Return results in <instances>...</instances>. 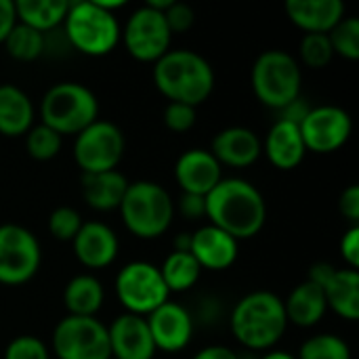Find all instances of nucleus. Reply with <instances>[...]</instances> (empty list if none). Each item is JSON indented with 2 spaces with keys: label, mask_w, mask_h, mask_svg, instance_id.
I'll return each instance as SVG.
<instances>
[{
  "label": "nucleus",
  "mask_w": 359,
  "mask_h": 359,
  "mask_svg": "<svg viewBox=\"0 0 359 359\" xmlns=\"http://www.w3.org/2000/svg\"><path fill=\"white\" fill-rule=\"evenodd\" d=\"M206 217L210 225L223 229L233 240L257 236L267 219L261 191L244 179H221L206 196Z\"/></svg>",
  "instance_id": "obj_1"
},
{
  "label": "nucleus",
  "mask_w": 359,
  "mask_h": 359,
  "mask_svg": "<svg viewBox=\"0 0 359 359\" xmlns=\"http://www.w3.org/2000/svg\"><path fill=\"white\" fill-rule=\"evenodd\" d=\"M156 88L170 103L200 105L215 88V72L210 63L194 50H168L154 65Z\"/></svg>",
  "instance_id": "obj_2"
},
{
  "label": "nucleus",
  "mask_w": 359,
  "mask_h": 359,
  "mask_svg": "<svg viewBox=\"0 0 359 359\" xmlns=\"http://www.w3.org/2000/svg\"><path fill=\"white\" fill-rule=\"evenodd\" d=\"M284 301L273 292H250L231 311V332L240 345L252 351L271 349L286 332Z\"/></svg>",
  "instance_id": "obj_3"
},
{
  "label": "nucleus",
  "mask_w": 359,
  "mask_h": 359,
  "mask_svg": "<svg viewBox=\"0 0 359 359\" xmlns=\"http://www.w3.org/2000/svg\"><path fill=\"white\" fill-rule=\"evenodd\" d=\"M120 212L126 229L133 236L141 240H154L168 231L175 204L162 185L151 181H137L128 185L120 204Z\"/></svg>",
  "instance_id": "obj_4"
},
{
  "label": "nucleus",
  "mask_w": 359,
  "mask_h": 359,
  "mask_svg": "<svg viewBox=\"0 0 359 359\" xmlns=\"http://www.w3.org/2000/svg\"><path fill=\"white\" fill-rule=\"evenodd\" d=\"M63 27L69 46L88 57H103L120 42V25L116 15L101 8L95 0L69 4Z\"/></svg>",
  "instance_id": "obj_5"
},
{
  "label": "nucleus",
  "mask_w": 359,
  "mask_h": 359,
  "mask_svg": "<svg viewBox=\"0 0 359 359\" xmlns=\"http://www.w3.org/2000/svg\"><path fill=\"white\" fill-rule=\"evenodd\" d=\"M42 124L57 135H80L99 116V101L90 88L78 82H61L42 99Z\"/></svg>",
  "instance_id": "obj_6"
},
{
  "label": "nucleus",
  "mask_w": 359,
  "mask_h": 359,
  "mask_svg": "<svg viewBox=\"0 0 359 359\" xmlns=\"http://www.w3.org/2000/svg\"><path fill=\"white\" fill-rule=\"evenodd\" d=\"M301 67L286 50L263 53L255 61L250 74L257 99L271 109H284L297 101L301 97Z\"/></svg>",
  "instance_id": "obj_7"
},
{
  "label": "nucleus",
  "mask_w": 359,
  "mask_h": 359,
  "mask_svg": "<svg viewBox=\"0 0 359 359\" xmlns=\"http://www.w3.org/2000/svg\"><path fill=\"white\" fill-rule=\"evenodd\" d=\"M116 294L118 301L128 309L133 316H149L158 307H162L170 292L162 280L160 267L135 261L128 263L116 278Z\"/></svg>",
  "instance_id": "obj_8"
},
{
  "label": "nucleus",
  "mask_w": 359,
  "mask_h": 359,
  "mask_svg": "<svg viewBox=\"0 0 359 359\" xmlns=\"http://www.w3.org/2000/svg\"><path fill=\"white\" fill-rule=\"evenodd\" d=\"M124 149L126 141L122 130L111 122L97 120L80 135H76L74 158L82 168V175H95L116 170L124 158Z\"/></svg>",
  "instance_id": "obj_9"
},
{
  "label": "nucleus",
  "mask_w": 359,
  "mask_h": 359,
  "mask_svg": "<svg viewBox=\"0 0 359 359\" xmlns=\"http://www.w3.org/2000/svg\"><path fill=\"white\" fill-rule=\"evenodd\" d=\"M53 349L59 359H109L107 328L95 318H63L53 332Z\"/></svg>",
  "instance_id": "obj_10"
},
{
  "label": "nucleus",
  "mask_w": 359,
  "mask_h": 359,
  "mask_svg": "<svg viewBox=\"0 0 359 359\" xmlns=\"http://www.w3.org/2000/svg\"><path fill=\"white\" fill-rule=\"evenodd\" d=\"M42 252L36 236L19 225L0 227V284L19 286L40 269Z\"/></svg>",
  "instance_id": "obj_11"
},
{
  "label": "nucleus",
  "mask_w": 359,
  "mask_h": 359,
  "mask_svg": "<svg viewBox=\"0 0 359 359\" xmlns=\"http://www.w3.org/2000/svg\"><path fill=\"white\" fill-rule=\"evenodd\" d=\"M172 34L164 19V13L141 6L137 8L124 27V46L126 50L143 63H156L170 50Z\"/></svg>",
  "instance_id": "obj_12"
},
{
  "label": "nucleus",
  "mask_w": 359,
  "mask_h": 359,
  "mask_svg": "<svg viewBox=\"0 0 359 359\" xmlns=\"http://www.w3.org/2000/svg\"><path fill=\"white\" fill-rule=\"evenodd\" d=\"M351 128L349 114L337 105L313 107L299 124L305 149L313 154H332L341 149L349 141Z\"/></svg>",
  "instance_id": "obj_13"
},
{
  "label": "nucleus",
  "mask_w": 359,
  "mask_h": 359,
  "mask_svg": "<svg viewBox=\"0 0 359 359\" xmlns=\"http://www.w3.org/2000/svg\"><path fill=\"white\" fill-rule=\"evenodd\" d=\"M309 282L324 290L326 305L343 320L359 318V273L355 269H334L330 263H316L309 269Z\"/></svg>",
  "instance_id": "obj_14"
},
{
  "label": "nucleus",
  "mask_w": 359,
  "mask_h": 359,
  "mask_svg": "<svg viewBox=\"0 0 359 359\" xmlns=\"http://www.w3.org/2000/svg\"><path fill=\"white\" fill-rule=\"evenodd\" d=\"M147 326L156 349L177 353L185 349L194 334V320L189 311L177 303L166 301L154 313L147 316Z\"/></svg>",
  "instance_id": "obj_15"
},
{
  "label": "nucleus",
  "mask_w": 359,
  "mask_h": 359,
  "mask_svg": "<svg viewBox=\"0 0 359 359\" xmlns=\"http://www.w3.org/2000/svg\"><path fill=\"white\" fill-rule=\"evenodd\" d=\"M107 334L114 359H151L156 353L147 320L141 316L124 313L116 318L107 328Z\"/></svg>",
  "instance_id": "obj_16"
},
{
  "label": "nucleus",
  "mask_w": 359,
  "mask_h": 359,
  "mask_svg": "<svg viewBox=\"0 0 359 359\" xmlns=\"http://www.w3.org/2000/svg\"><path fill=\"white\" fill-rule=\"evenodd\" d=\"M177 183L181 185L183 194L194 196H208L223 179L221 164L215 156L206 149H189L185 151L175 166Z\"/></svg>",
  "instance_id": "obj_17"
},
{
  "label": "nucleus",
  "mask_w": 359,
  "mask_h": 359,
  "mask_svg": "<svg viewBox=\"0 0 359 359\" xmlns=\"http://www.w3.org/2000/svg\"><path fill=\"white\" fill-rule=\"evenodd\" d=\"M189 252L198 261V265L210 271L229 269L238 259V240L215 225H206L191 233Z\"/></svg>",
  "instance_id": "obj_18"
},
{
  "label": "nucleus",
  "mask_w": 359,
  "mask_h": 359,
  "mask_svg": "<svg viewBox=\"0 0 359 359\" xmlns=\"http://www.w3.org/2000/svg\"><path fill=\"white\" fill-rule=\"evenodd\" d=\"M72 242L78 261L88 269H103L111 265L118 255L116 233L107 225L97 221L82 223L78 236Z\"/></svg>",
  "instance_id": "obj_19"
},
{
  "label": "nucleus",
  "mask_w": 359,
  "mask_h": 359,
  "mask_svg": "<svg viewBox=\"0 0 359 359\" xmlns=\"http://www.w3.org/2000/svg\"><path fill=\"white\" fill-rule=\"evenodd\" d=\"M263 151L261 139L244 126H231L221 130L212 139V156L219 164L233 166V168H246L252 166Z\"/></svg>",
  "instance_id": "obj_20"
},
{
  "label": "nucleus",
  "mask_w": 359,
  "mask_h": 359,
  "mask_svg": "<svg viewBox=\"0 0 359 359\" xmlns=\"http://www.w3.org/2000/svg\"><path fill=\"white\" fill-rule=\"evenodd\" d=\"M284 8L288 19L307 34H330L345 19L341 0H288Z\"/></svg>",
  "instance_id": "obj_21"
},
{
  "label": "nucleus",
  "mask_w": 359,
  "mask_h": 359,
  "mask_svg": "<svg viewBox=\"0 0 359 359\" xmlns=\"http://www.w3.org/2000/svg\"><path fill=\"white\" fill-rule=\"evenodd\" d=\"M263 149H265L269 162L280 170L297 168L303 162L305 154H307L301 130H299V124L286 122V120H278L269 128Z\"/></svg>",
  "instance_id": "obj_22"
},
{
  "label": "nucleus",
  "mask_w": 359,
  "mask_h": 359,
  "mask_svg": "<svg viewBox=\"0 0 359 359\" xmlns=\"http://www.w3.org/2000/svg\"><path fill=\"white\" fill-rule=\"evenodd\" d=\"M128 185L130 183L126 181V177L118 170L82 175V196L86 204L95 210L120 208Z\"/></svg>",
  "instance_id": "obj_23"
},
{
  "label": "nucleus",
  "mask_w": 359,
  "mask_h": 359,
  "mask_svg": "<svg viewBox=\"0 0 359 359\" xmlns=\"http://www.w3.org/2000/svg\"><path fill=\"white\" fill-rule=\"evenodd\" d=\"M34 105L29 97L15 84L0 86V135L19 137L32 128Z\"/></svg>",
  "instance_id": "obj_24"
},
{
  "label": "nucleus",
  "mask_w": 359,
  "mask_h": 359,
  "mask_svg": "<svg viewBox=\"0 0 359 359\" xmlns=\"http://www.w3.org/2000/svg\"><path fill=\"white\" fill-rule=\"evenodd\" d=\"M284 309H286L288 322L301 328H311L324 318L328 305H326L324 290L318 284L307 280L290 292L288 301L284 303Z\"/></svg>",
  "instance_id": "obj_25"
},
{
  "label": "nucleus",
  "mask_w": 359,
  "mask_h": 359,
  "mask_svg": "<svg viewBox=\"0 0 359 359\" xmlns=\"http://www.w3.org/2000/svg\"><path fill=\"white\" fill-rule=\"evenodd\" d=\"M69 4L65 0H17L15 15L19 23L44 34L65 21Z\"/></svg>",
  "instance_id": "obj_26"
},
{
  "label": "nucleus",
  "mask_w": 359,
  "mask_h": 359,
  "mask_svg": "<svg viewBox=\"0 0 359 359\" xmlns=\"http://www.w3.org/2000/svg\"><path fill=\"white\" fill-rule=\"evenodd\" d=\"M63 303L69 316L76 318H95L103 305V286L93 276H76L69 280L63 292Z\"/></svg>",
  "instance_id": "obj_27"
},
{
  "label": "nucleus",
  "mask_w": 359,
  "mask_h": 359,
  "mask_svg": "<svg viewBox=\"0 0 359 359\" xmlns=\"http://www.w3.org/2000/svg\"><path fill=\"white\" fill-rule=\"evenodd\" d=\"M162 280L168 288V292H185L191 286H196V282L200 280L202 267L198 265V261L194 259L191 252H177L172 250L166 261L160 267Z\"/></svg>",
  "instance_id": "obj_28"
},
{
  "label": "nucleus",
  "mask_w": 359,
  "mask_h": 359,
  "mask_svg": "<svg viewBox=\"0 0 359 359\" xmlns=\"http://www.w3.org/2000/svg\"><path fill=\"white\" fill-rule=\"evenodd\" d=\"M4 44H6V53L13 59H17V61H34L46 50V36L32 29V27H27V25H23V23H15V27L6 36Z\"/></svg>",
  "instance_id": "obj_29"
},
{
  "label": "nucleus",
  "mask_w": 359,
  "mask_h": 359,
  "mask_svg": "<svg viewBox=\"0 0 359 359\" xmlns=\"http://www.w3.org/2000/svg\"><path fill=\"white\" fill-rule=\"evenodd\" d=\"M299 359H351L349 345L334 334H318L303 343Z\"/></svg>",
  "instance_id": "obj_30"
},
{
  "label": "nucleus",
  "mask_w": 359,
  "mask_h": 359,
  "mask_svg": "<svg viewBox=\"0 0 359 359\" xmlns=\"http://www.w3.org/2000/svg\"><path fill=\"white\" fill-rule=\"evenodd\" d=\"M334 55H341L349 61L359 59V21L355 17H345L328 34Z\"/></svg>",
  "instance_id": "obj_31"
},
{
  "label": "nucleus",
  "mask_w": 359,
  "mask_h": 359,
  "mask_svg": "<svg viewBox=\"0 0 359 359\" xmlns=\"http://www.w3.org/2000/svg\"><path fill=\"white\" fill-rule=\"evenodd\" d=\"M25 135H27L25 147L34 160L46 162V160H53L61 151V135H57L53 128H48L44 124L29 128Z\"/></svg>",
  "instance_id": "obj_32"
},
{
  "label": "nucleus",
  "mask_w": 359,
  "mask_h": 359,
  "mask_svg": "<svg viewBox=\"0 0 359 359\" xmlns=\"http://www.w3.org/2000/svg\"><path fill=\"white\" fill-rule=\"evenodd\" d=\"M334 57L328 34H305L301 40V59L309 67H326Z\"/></svg>",
  "instance_id": "obj_33"
},
{
  "label": "nucleus",
  "mask_w": 359,
  "mask_h": 359,
  "mask_svg": "<svg viewBox=\"0 0 359 359\" xmlns=\"http://www.w3.org/2000/svg\"><path fill=\"white\" fill-rule=\"evenodd\" d=\"M80 227H82V219H80L78 210H74L69 206L55 208L48 217V231L59 242H72L78 236Z\"/></svg>",
  "instance_id": "obj_34"
},
{
  "label": "nucleus",
  "mask_w": 359,
  "mask_h": 359,
  "mask_svg": "<svg viewBox=\"0 0 359 359\" xmlns=\"http://www.w3.org/2000/svg\"><path fill=\"white\" fill-rule=\"evenodd\" d=\"M4 359H48V349L36 337H17L8 343Z\"/></svg>",
  "instance_id": "obj_35"
},
{
  "label": "nucleus",
  "mask_w": 359,
  "mask_h": 359,
  "mask_svg": "<svg viewBox=\"0 0 359 359\" xmlns=\"http://www.w3.org/2000/svg\"><path fill=\"white\" fill-rule=\"evenodd\" d=\"M164 124L172 133H185L196 124V107L185 103H168L164 109Z\"/></svg>",
  "instance_id": "obj_36"
},
{
  "label": "nucleus",
  "mask_w": 359,
  "mask_h": 359,
  "mask_svg": "<svg viewBox=\"0 0 359 359\" xmlns=\"http://www.w3.org/2000/svg\"><path fill=\"white\" fill-rule=\"evenodd\" d=\"M164 19L168 23L170 34H183V32L191 29V25L196 23V13L191 6H187L183 2H172L164 11Z\"/></svg>",
  "instance_id": "obj_37"
},
{
  "label": "nucleus",
  "mask_w": 359,
  "mask_h": 359,
  "mask_svg": "<svg viewBox=\"0 0 359 359\" xmlns=\"http://www.w3.org/2000/svg\"><path fill=\"white\" fill-rule=\"evenodd\" d=\"M341 255L345 259V263L349 265V269L359 267V227L351 225V229H347V233L341 240Z\"/></svg>",
  "instance_id": "obj_38"
},
{
  "label": "nucleus",
  "mask_w": 359,
  "mask_h": 359,
  "mask_svg": "<svg viewBox=\"0 0 359 359\" xmlns=\"http://www.w3.org/2000/svg\"><path fill=\"white\" fill-rule=\"evenodd\" d=\"M339 208L343 212V217L347 221H351L353 225L359 223V185H349L339 200Z\"/></svg>",
  "instance_id": "obj_39"
},
{
  "label": "nucleus",
  "mask_w": 359,
  "mask_h": 359,
  "mask_svg": "<svg viewBox=\"0 0 359 359\" xmlns=\"http://www.w3.org/2000/svg\"><path fill=\"white\" fill-rule=\"evenodd\" d=\"M179 210L187 219L206 217V198L204 196H194V194H183L181 200H179Z\"/></svg>",
  "instance_id": "obj_40"
},
{
  "label": "nucleus",
  "mask_w": 359,
  "mask_h": 359,
  "mask_svg": "<svg viewBox=\"0 0 359 359\" xmlns=\"http://www.w3.org/2000/svg\"><path fill=\"white\" fill-rule=\"evenodd\" d=\"M15 23H17L15 2L13 0H0V42L6 40V36L11 34Z\"/></svg>",
  "instance_id": "obj_41"
},
{
  "label": "nucleus",
  "mask_w": 359,
  "mask_h": 359,
  "mask_svg": "<svg viewBox=\"0 0 359 359\" xmlns=\"http://www.w3.org/2000/svg\"><path fill=\"white\" fill-rule=\"evenodd\" d=\"M194 359H240L231 349L227 347H221V345H212V347H206L202 349L200 353H196Z\"/></svg>",
  "instance_id": "obj_42"
},
{
  "label": "nucleus",
  "mask_w": 359,
  "mask_h": 359,
  "mask_svg": "<svg viewBox=\"0 0 359 359\" xmlns=\"http://www.w3.org/2000/svg\"><path fill=\"white\" fill-rule=\"evenodd\" d=\"M191 248V233H179L175 238V250L177 252H189Z\"/></svg>",
  "instance_id": "obj_43"
},
{
  "label": "nucleus",
  "mask_w": 359,
  "mask_h": 359,
  "mask_svg": "<svg viewBox=\"0 0 359 359\" xmlns=\"http://www.w3.org/2000/svg\"><path fill=\"white\" fill-rule=\"evenodd\" d=\"M261 359H297V358H292V355H290V353H286V351H271V353L263 355Z\"/></svg>",
  "instance_id": "obj_44"
},
{
  "label": "nucleus",
  "mask_w": 359,
  "mask_h": 359,
  "mask_svg": "<svg viewBox=\"0 0 359 359\" xmlns=\"http://www.w3.org/2000/svg\"><path fill=\"white\" fill-rule=\"evenodd\" d=\"M109 359H114V358H109Z\"/></svg>",
  "instance_id": "obj_45"
}]
</instances>
